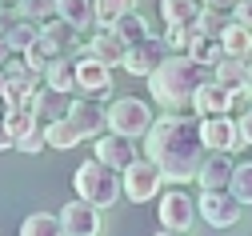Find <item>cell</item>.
Listing matches in <instances>:
<instances>
[{"label": "cell", "mask_w": 252, "mask_h": 236, "mask_svg": "<svg viewBox=\"0 0 252 236\" xmlns=\"http://www.w3.org/2000/svg\"><path fill=\"white\" fill-rule=\"evenodd\" d=\"M196 216H200V212H196V200L188 196V192H180V188H168V192L160 196V228L188 232Z\"/></svg>", "instance_id": "cell-13"}, {"label": "cell", "mask_w": 252, "mask_h": 236, "mask_svg": "<svg viewBox=\"0 0 252 236\" xmlns=\"http://www.w3.org/2000/svg\"><path fill=\"white\" fill-rule=\"evenodd\" d=\"M220 44H224V56H240V60H252V28L228 20V28L220 32Z\"/></svg>", "instance_id": "cell-21"}, {"label": "cell", "mask_w": 252, "mask_h": 236, "mask_svg": "<svg viewBox=\"0 0 252 236\" xmlns=\"http://www.w3.org/2000/svg\"><path fill=\"white\" fill-rule=\"evenodd\" d=\"M4 84H8V80H4V72H0V96H4Z\"/></svg>", "instance_id": "cell-44"}, {"label": "cell", "mask_w": 252, "mask_h": 236, "mask_svg": "<svg viewBox=\"0 0 252 236\" xmlns=\"http://www.w3.org/2000/svg\"><path fill=\"white\" fill-rule=\"evenodd\" d=\"M232 196L240 204H252V160H240L232 172Z\"/></svg>", "instance_id": "cell-32"}, {"label": "cell", "mask_w": 252, "mask_h": 236, "mask_svg": "<svg viewBox=\"0 0 252 236\" xmlns=\"http://www.w3.org/2000/svg\"><path fill=\"white\" fill-rule=\"evenodd\" d=\"M244 96L252 100V60H248V80H244Z\"/></svg>", "instance_id": "cell-41"}, {"label": "cell", "mask_w": 252, "mask_h": 236, "mask_svg": "<svg viewBox=\"0 0 252 236\" xmlns=\"http://www.w3.org/2000/svg\"><path fill=\"white\" fill-rule=\"evenodd\" d=\"M192 40H196V24H192V28H184V24H168V28H164V44H168L172 52H188Z\"/></svg>", "instance_id": "cell-34"}, {"label": "cell", "mask_w": 252, "mask_h": 236, "mask_svg": "<svg viewBox=\"0 0 252 236\" xmlns=\"http://www.w3.org/2000/svg\"><path fill=\"white\" fill-rule=\"evenodd\" d=\"M72 92H56V88H40L36 92V100H32V112H36V120L40 124H56V120H64L68 112H72Z\"/></svg>", "instance_id": "cell-17"}, {"label": "cell", "mask_w": 252, "mask_h": 236, "mask_svg": "<svg viewBox=\"0 0 252 236\" xmlns=\"http://www.w3.org/2000/svg\"><path fill=\"white\" fill-rule=\"evenodd\" d=\"M152 124H156V112L148 108V100H140V96H116V100H108V132L144 140Z\"/></svg>", "instance_id": "cell-4"}, {"label": "cell", "mask_w": 252, "mask_h": 236, "mask_svg": "<svg viewBox=\"0 0 252 236\" xmlns=\"http://www.w3.org/2000/svg\"><path fill=\"white\" fill-rule=\"evenodd\" d=\"M56 216H60V224H64V236H100V228H104L100 208L88 204V200H80V196L68 200Z\"/></svg>", "instance_id": "cell-12"}, {"label": "cell", "mask_w": 252, "mask_h": 236, "mask_svg": "<svg viewBox=\"0 0 252 236\" xmlns=\"http://www.w3.org/2000/svg\"><path fill=\"white\" fill-rule=\"evenodd\" d=\"M152 236H184V232H172V228H160V232H152Z\"/></svg>", "instance_id": "cell-43"}, {"label": "cell", "mask_w": 252, "mask_h": 236, "mask_svg": "<svg viewBox=\"0 0 252 236\" xmlns=\"http://www.w3.org/2000/svg\"><path fill=\"white\" fill-rule=\"evenodd\" d=\"M4 112H8V108H4V100H0V120H4Z\"/></svg>", "instance_id": "cell-45"}, {"label": "cell", "mask_w": 252, "mask_h": 236, "mask_svg": "<svg viewBox=\"0 0 252 236\" xmlns=\"http://www.w3.org/2000/svg\"><path fill=\"white\" fill-rule=\"evenodd\" d=\"M8 148H16V136L8 132V124L0 120V152H8Z\"/></svg>", "instance_id": "cell-39"}, {"label": "cell", "mask_w": 252, "mask_h": 236, "mask_svg": "<svg viewBox=\"0 0 252 236\" xmlns=\"http://www.w3.org/2000/svg\"><path fill=\"white\" fill-rule=\"evenodd\" d=\"M200 16H204V0H160V20L164 24L192 28V24H200Z\"/></svg>", "instance_id": "cell-19"}, {"label": "cell", "mask_w": 252, "mask_h": 236, "mask_svg": "<svg viewBox=\"0 0 252 236\" xmlns=\"http://www.w3.org/2000/svg\"><path fill=\"white\" fill-rule=\"evenodd\" d=\"M188 56L200 60L204 68H216V64L224 60V44H220L216 36H204V32L196 28V40H192V48H188Z\"/></svg>", "instance_id": "cell-26"}, {"label": "cell", "mask_w": 252, "mask_h": 236, "mask_svg": "<svg viewBox=\"0 0 252 236\" xmlns=\"http://www.w3.org/2000/svg\"><path fill=\"white\" fill-rule=\"evenodd\" d=\"M212 80L216 84H224V88H236V92H244V80H248V60H240V56H224L212 68Z\"/></svg>", "instance_id": "cell-22"}, {"label": "cell", "mask_w": 252, "mask_h": 236, "mask_svg": "<svg viewBox=\"0 0 252 236\" xmlns=\"http://www.w3.org/2000/svg\"><path fill=\"white\" fill-rule=\"evenodd\" d=\"M24 20H32V24H48L56 16V0H24V4L16 8Z\"/></svg>", "instance_id": "cell-33"}, {"label": "cell", "mask_w": 252, "mask_h": 236, "mask_svg": "<svg viewBox=\"0 0 252 236\" xmlns=\"http://www.w3.org/2000/svg\"><path fill=\"white\" fill-rule=\"evenodd\" d=\"M228 20H232V16H228L224 8H204V16H200V24H196V28L204 32V36H216V40H220V32L228 28Z\"/></svg>", "instance_id": "cell-35"}, {"label": "cell", "mask_w": 252, "mask_h": 236, "mask_svg": "<svg viewBox=\"0 0 252 236\" xmlns=\"http://www.w3.org/2000/svg\"><path fill=\"white\" fill-rule=\"evenodd\" d=\"M236 124H240V140H244V144H252V104L236 116Z\"/></svg>", "instance_id": "cell-38"}, {"label": "cell", "mask_w": 252, "mask_h": 236, "mask_svg": "<svg viewBox=\"0 0 252 236\" xmlns=\"http://www.w3.org/2000/svg\"><path fill=\"white\" fill-rule=\"evenodd\" d=\"M44 80H48V88H56V92H72V96H76V56H56V60L48 64Z\"/></svg>", "instance_id": "cell-20"}, {"label": "cell", "mask_w": 252, "mask_h": 236, "mask_svg": "<svg viewBox=\"0 0 252 236\" xmlns=\"http://www.w3.org/2000/svg\"><path fill=\"white\" fill-rule=\"evenodd\" d=\"M244 100H248L244 92L208 80V84H200V92H196V100H192V116H232V108L244 112Z\"/></svg>", "instance_id": "cell-9"}, {"label": "cell", "mask_w": 252, "mask_h": 236, "mask_svg": "<svg viewBox=\"0 0 252 236\" xmlns=\"http://www.w3.org/2000/svg\"><path fill=\"white\" fill-rule=\"evenodd\" d=\"M72 56H76V96H96V100H104V96L112 92V64L96 60L88 44H80Z\"/></svg>", "instance_id": "cell-5"}, {"label": "cell", "mask_w": 252, "mask_h": 236, "mask_svg": "<svg viewBox=\"0 0 252 236\" xmlns=\"http://www.w3.org/2000/svg\"><path fill=\"white\" fill-rule=\"evenodd\" d=\"M40 28H44V36H48V40H52V44H56L60 52H64V56H72V52L80 48V44H76V40H80V32H76V28L68 24V20L52 16V20H48V24H40Z\"/></svg>", "instance_id": "cell-23"}, {"label": "cell", "mask_w": 252, "mask_h": 236, "mask_svg": "<svg viewBox=\"0 0 252 236\" xmlns=\"http://www.w3.org/2000/svg\"><path fill=\"white\" fill-rule=\"evenodd\" d=\"M92 156H96V160H104V164H112L116 172H124L128 164H136V160H140V148H136V140H132V136H120V132H104V136L92 144Z\"/></svg>", "instance_id": "cell-14"}, {"label": "cell", "mask_w": 252, "mask_h": 236, "mask_svg": "<svg viewBox=\"0 0 252 236\" xmlns=\"http://www.w3.org/2000/svg\"><path fill=\"white\" fill-rule=\"evenodd\" d=\"M232 172H236V160L232 152H208V160L200 164V188H232Z\"/></svg>", "instance_id": "cell-15"}, {"label": "cell", "mask_w": 252, "mask_h": 236, "mask_svg": "<svg viewBox=\"0 0 252 236\" xmlns=\"http://www.w3.org/2000/svg\"><path fill=\"white\" fill-rule=\"evenodd\" d=\"M200 140L208 152H236L244 148L236 116H200Z\"/></svg>", "instance_id": "cell-10"}, {"label": "cell", "mask_w": 252, "mask_h": 236, "mask_svg": "<svg viewBox=\"0 0 252 236\" xmlns=\"http://www.w3.org/2000/svg\"><path fill=\"white\" fill-rule=\"evenodd\" d=\"M20 236H64V224L52 212H28L20 220Z\"/></svg>", "instance_id": "cell-24"}, {"label": "cell", "mask_w": 252, "mask_h": 236, "mask_svg": "<svg viewBox=\"0 0 252 236\" xmlns=\"http://www.w3.org/2000/svg\"><path fill=\"white\" fill-rule=\"evenodd\" d=\"M120 176H124V196H128L132 204H144V200L160 196V184H168L164 172H160V164L148 160V156H140L136 164H128Z\"/></svg>", "instance_id": "cell-6"}, {"label": "cell", "mask_w": 252, "mask_h": 236, "mask_svg": "<svg viewBox=\"0 0 252 236\" xmlns=\"http://www.w3.org/2000/svg\"><path fill=\"white\" fill-rule=\"evenodd\" d=\"M144 156L160 164L168 184L196 180L200 164L208 160V148L200 140V116H184V112L156 116V124L144 136Z\"/></svg>", "instance_id": "cell-1"}, {"label": "cell", "mask_w": 252, "mask_h": 236, "mask_svg": "<svg viewBox=\"0 0 252 236\" xmlns=\"http://www.w3.org/2000/svg\"><path fill=\"white\" fill-rule=\"evenodd\" d=\"M4 124H8V132H12V136L20 140L24 132L36 124V112H32V108H8V112H4Z\"/></svg>", "instance_id": "cell-36"}, {"label": "cell", "mask_w": 252, "mask_h": 236, "mask_svg": "<svg viewBox=\"0 0 252 236\" xmlns=\"http://www.w3.org/2000/svg\"><path fill=\"white\" fill-rule=\"evenodd\" d=\"M24 0H0V8H20Z\"/></svg>", "instance_id": "cell-42"}, {"label": "cell", "mask_w": 252, "mask_h": 236, "mask_svg": "<svg viewBox=\"0 0 252 236\" xmlns=\"http://www.w3.org/2000/svg\"><path fill=\"white\" fill-rule=\"evenodd\" d=\"M12 56H20V52H16V48H12V44H8L4 36H0V72H4V64H8Z\"/></svg>", "instance_id": "cell-40"}, {"label": "cell", "mask_w": 252, "mask_h": 236, "mask_svg": "<svg viewBox=\"0 0 252 236\" xmlns=\"http://www.w3.org/2000/svg\"><path fill=\"white\" fill-rule=\"evenodd\" d=\"M68 116H72V124L80 128L84 140H100L104 132H108V104L96 100V96H76Z\"/></svg>", "instance_id": "cell-11"}, {"label": "cell", "mask_w": 252, "mask_h": 236, "mask_svg": "<svg viewBox=\"0 0 252 236\" xmlns=\"http://www.w3.org/2000/svg\"><path fill=\"white\" fill-rule=\"evenodd\" d=\"M240 200L232 196V188H204L200 200H196V212L200 220H208L212 228H232L240 220Z\"/></svg>", "instance_id": "cell-8"}, {"label": "cell", "mask_w": 252, "mask_h": 236, "mask_svg": "<svg viewBox=\"0 0 252 236\" xmlns=\"http://www.w3.org/2000/svg\"><path fill=\"white\" fill-rule=\"evenodd\" d=\"M172 56V48L164 44V36H156V32H152V36L148 40H140V44H132L128 52H124V64H120V68L124 72H128V76H140V80H148L156 68H160V64Z\"/></svg>", "instance_id": "cell-7"}, {"label": "cell", "mask_w": 252, "mask_h": 236, "mask_svg": "<svg viewBox=\"0 0 252 236\" xmlns=\"http://www.w3.org/2000/svg\"><path fill=\"white\" fill-rule=\"evenodd\" d=\"M208 80H212V68H204V64L192 60L188 52H172L160 68L148 76V92H152V100L160 108L184 112V108H192L200 84H208Z\"/></svg>", "instance_id": "cell-2"}, {"label": "cell", "mask_w": 252, "mask_h": 236, "mask_svg": "<svg viewBox=\"0 0 252 236\" xmlns=\"http://www.w3.org/2000/svg\"><path fill=\"white\" fill-rule=\"evenodd\" d=\"M132 4H136V0H96V20H100V28H112L120 16L136 12Z\"/></svg>", "instance_id": "cell-30"}, {"label": "cell", "mask_w": 252, "mask_h": 236, "mask_svg": "<svg viewBox=\"0 0 252 236\" xmlns=\"http://www.w3.org/2000/svg\"><path fill=\"white\" fill-rule=\"evenodd\" d=\"M112 28H116V36H120V40H124V44H128V48H132V44H140V40H148V36H152V28H148V20H144V16H140V12H128V16H120V20H116V24H112Z\"/></svg>", "instance_id": "cell-27"}, {"label": "cell", "mask_w": 252, "mask_h": 236, "mask_svg": "<svg viewBox=\"0 0 252 236\" xmlns=\"http://www.w3.org/2000/svg\"><path fill=\"white\" fill-rule=\"evenodd\" d=\"M44 148H48V124H40V120H36V124H32V128H28L24 136L16 140V152H28V156H40Z\"/></svg>", "instance_id": "cell-31"}, {"label": "cell", "mask_w": 252, "mask_h": 236, "mask_svg": "<svg viewBox=\"0 0 252 236\" xmlns=\"http://www.w3.org/2000/svg\"><path fill=\"white\" fill-rule=\"evenodd\" d=\"M88 48H92V56L96 60H104V64H124V52H128V44H124L120 36H116V28H96L88 36Z\"/></svg>", "instance_id": "cell-18"}, {"label": "cell", "mask_w": 252, "mask_h": 236, "mask_svg": "<svg viewBox=\"0 0 252 236\" xmlns=\"http://www.w3.org/2000/svg\"><path fill=\"white\" fill-rule=\"evenodd\" d=\"M56 16L68 20L80 36H84V32L92 36V32L100 28V20H96V0H56Z\"/></svg>", "instance_id": "cell-16"}, {"label": "cell", "mask_w": 252, "mask_h": 236, "mask_svg": "<svg viewBox=\"0 0 252 236\" xmlns=\"http://www.w3.org/2000/svg\"><path fill=\"white\" fill-rule=\"evenodd\" d=\"M56 56H64V52H60V48H56V44H52V40L44 36V32H40V40H36L32 48H28V52H24V60H28V64H32V68H36V72H48V64H52Z\"/></svg>", "instance_id": "cell-29"}, {"label": "cell", "mask_w": 252, "mask_h": 236, "mask_svg": "<svg viewBox=\"0 0 252 236\" xmlns=\"http://www.w3.org/2000/svg\"><path fill=\"white\" fill-rule=\"evenodd\" d=\"M232 20L244 24V28H252V0H240V4H232Z\"/></svg>", "instance_id": "cell-37"}, {"label": "cell", "mask_w": 252, "mask_h": 236, "mask_svg": "<svg viewBox=\"0 0 252 236\" xmlns=\"http://www.w3.org/2000/svg\"><path fill=\"white\" fill-rule=\"evenodd\" d=\"M40 32H44L40 24H32V20H24V16H20V20H16V24L4 32V40H8L16 52H28V48H32V44L40 40Z\"/></svg>", "instance_id": "cell-28"}, {"label": "cell", "mask_w": 252, "mask_h": 236, "mask_svg": "<svg viewBox=\"0 0 252 236\" xmlns=\"http://www.w3.org/2000/svg\"><path fill=\"white\" fill-rule=\"evenodd\" d=\"M72 188H76L80 200H88V204H96L104 212V208H112L116 200L124 196V176L116 172L112 164L88 156V160H80V168L72 172Z\"/></svg>", "instance_id": "cell-3"}, {"label": "cell", "mask_w": 252, "mask_h": 236, "mask_svg": "<svg viewBox=\"0 0 252 236\" xmlns=\"http://www.w3.org/2000/svg\"><path fill=\"white\" fill-rule=\"evenodd\" d=\"M80 140H84V136H80V128L72 124V116L48 124V148H52V152H68V148H76Z\"/></svg>", "instance_id": "cell-25"}]
</instances>
